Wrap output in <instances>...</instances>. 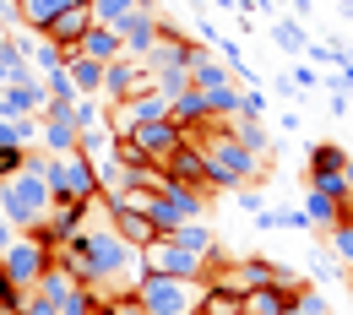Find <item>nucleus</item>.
I'll use <instances>...</instances> for the list:
<instances>
[{"label":"nucleus","mask_w":353,"mask_h":315,"mask_svg":"<svg viewBox=\"0 0 353 315\" xmlns=\"http://www.w3.org/2000/svg\"><path fill=\"white\" fill-rule=\"evenodd\" d=\"M54 267H65L82 288H109V294H136V283H141V250H131L114 223H88L77 239H65V245H54Z\"/></svg>","instance_id":"f257e3e1"},{"label":"nucleus","mask_w":353,"mask_h":315,"mask_svg":"<svg viewBox=\"0 0 353 315\" xmlns=\"http://www.w3.org/2000/svg\"><path fill=\"white\" fill-rule=\"evenodd\" d=\"M44 163H49V158H28V169H22V174H11V180L0 185V218H6L11 228H39L49 218L54 196H49Z\"/></svg>","instance_id":"f03ea898"},{"label":"nucleus","mask_w":353,"mask_h":315,"mask_svg":"<svg viewBox=\"0 0 353 315\" xmlns=\"http://www.w3.org/2000/svg\"><path fill=\"white\" fill-rule=\"evenodd\" d=\"M201 294H207V283H201V277H163V272H141L131 305L141 315H196Z\"/></svg>","instance_id":"7ed1b4c3"},{"label":"nucleus","mask_w":353,"mask_h":315,"mask_svg":"<svg viewBox=\"0 0 353 315\" xmlns=\"http://www.w3.org/2000/svg\"><path fill=\"white\" fill-rule=\"evenodd\" d=\"M201 152H207V180H212V196L218 190H239V185H266V158H256L250 147H239L234 131L228 136H212V141H201Z\"/></svg>","instance_id":"20e7f679"},{"label":"nucleus","mask_w":353,"mask_h":315,"mask_svg":"<svg viewBox=\"0 0 353 315\" xmlns=\"http://www.w3.org/2000/svg\"><path fill=\"white\" fill-rule=\"evenodd\" d=\"M49 174V196L54 201H92L103 185H98V163L88 152H65V158H49L44 163Z\"/></svg>","instance_id":"39448f33"},{"label":"nucleus","mask_w":353,"mask_h":315,"mask_svg":"<svg viewBox=\"0 0 353 315\" xmlns=\"http://www.w3.org/2000/svg\"><path fill=\"white\" fill-rule=\"evenodd\" d=\"M54 261V250H49L44 239L33 234V228H17V239L6 245V256H0V272L28 294V288H39V277H44V267Z\"/></svg>","instance_id":"423d86ee"},{"label":"nucleus","mask_w":353,"mask_h":315,"mask_svg":"<svg viewBox=\"0 0 353 315\" xmlns=\"http://www.w3.org/2000/svg\"><path fill=\"white\" fill-rule=\"evenodd\" d=\"M141 267H147V272H163V277H207V256L185 250L174 234H158V239L141 250Z\"/></svg>","instance_id":"0eeeda50"},{"label":"nucleus","mask_w":353,"mask_h":315,"mask_svg":"<svg viewBox=\"0 0 353 315\" xmlns=\"http://www.w3.org/2000/svg\"><path fill=\"white\" fill-rule=\"evenodd\" d=\"M158 88V71L141 60V54H120L103 65V98L120 103V98H136V92H152Z\"/></svg>","instance_id":"6e6552de"},{"label":"nucleus","mask_w":353,"mask_h":315,"mask_svg":"<svg viewBox=\"0 0 353 315\" xmlns=\"http://www.w3.org/2000/svg\"><path fill=\"white\" fill-rule=\"evenodd\" d=\"M158 169H163L174 185H185V190H201V196H212V180H207V152H201L196 141H179V147L163 158V163H158Z\"/></svg>","instance_id":"1a4fd4ad"},{"label":"nucleus","mask_w":353,"mask_h":315,"mask_svg":"<svg viewBox=\"0 0 353 315\" xmlns=\"http://www.w3.org/2000/svg\"><path fill=\"white\" fill-rule=\"evenodd\" d=\"M77 136H82V125L71 120V103H44V114H39V141H44L49 158L77 152Z\"/></svg>","instance_id":"9d476101"},{"label":"nucleus","mask_w":353,"mask_h":315,"mask_svg":"<svg viewBox=\"0 0 353 315\" xmlns=\"http://www.w3.org/2000/svg\"><path fill=\"white\" fill-rule=\"evenodd\" d=\"M92 22H98V17H92V0H71V6H65V11L49 22L44 39H49V44H60L65 54H71V49H82V39H88Z\"/></svg>","instance_id":"9b49d317"},{"label":"nucleus","mask_w":353,"mask_h":315,"mask_svg":"<svg viewBox=\"0 0 353 315\" xmlns=\"http://www.w3.org/2000/svg\"><path fill=\"white\" fill-rule=\"evenodd\" d=\"M114 33L125 39V54H141V60H147V49L158 44V33H163V17H158V11H152V0H147V6H136Z\"/></svg>","instance_id":"f8f14e48"},{"label":"nucleus","mask_w":353,"mask_h":315,"mask_svg":"<svg viewBox=\"0 0 353 315\" xmlns=\"http://www.w3.org/2000/svg\"><path fill=\"white\" fill-rule=\"evenodd\" d=\"M131 141L147 152V158H152V163H163V158L174 152L179 141H185V131H179L174 120L163 114V120H141V125H131Z\"/></svg>","instance_id":"ddd939ff"},{"label":"nucleus","mask_w":353,"mask_h":315,"mask_svg":"<svg viewBox=\"0 0 353 315\" xmlns=\"http://www.w3.org/2000/svg\"><path fill=\"white\" fill-rule=\"evenodd\" d=\"M49 92H44V77H22L11 88H0V114L6 120H22V114H44Z\"/></svg>","instance_id":"4468645a"},{"label":"nucleus","mask_w":353,"mask_h":315,"mask_svg":"<svg viewBox=\"0 0 353 315\" xmlns=\"http://www.w3.org/2000/svg\"><path fill=\"white\" fill-rule=\"evenodd\" d=\"M305 218H310V228H337L343 218H353V196H332V190H310L305 196Z\"/></svg>","instance_id":"2eb2a0df"},{"label":"nucleus","mask_w":353,"mask_h":315,"mask_svg":"<svg viewBox=\"0 0 353 315\" xmlns=\"http://www.w3.org/2000/svg\"><path fill=\"white\" fill-rule=\"evenodd\" d=\"M109 223H114V234H120L131 250H147V245L158 239L152 218H147V212H131V207H109Z\"/></svg>","instance_id":"dca6fc26"},{"label":"nucleus","mask_w":353,"mask_h":315,"mask_svg":"<svg viewBox=\"0 0 353 315\" xmlns=\"http://www.w3.org/2000/svg\"><path fill=\"white\" fill-rule=\"evenodd\" d=\"M65 71H71V82H77L82 98H103V65H98V60H88L82 49H71V54H65Z\"/></svg>","instance_id":"f3484780"},{"label":"nucleus","mask_w":353,"mask_h":315,"mask_svg":"<svg viewBox=\"0 0 353 315\" xmlns=\"http://www.w3.org/2000/svg\"><path fill=\"white\" fill-rule=\"evenodd\" d=\"M22 77H39V71L28 65V49H22V39L0 33V88H11V82H22Z\"/></svg>","instance_id":"a211bd4d"},{"label":"nucleus","mask_w":353,"mask_h":315,"mask_svg":"<svg viewBox=\"0 0 353 315\" xmlns=\"http://www.w3.org/2000/svg\"><path fill=\"white\" fill-rule=\"evenodd\" d=\"M82 54L98 60V65H109V60H120V54H125V39H120L114 28H103V22H92L88 39H82Z\"/></svg>","instance_id":"6ab92c4d"},{"label":"nucleus","mask_w":353,"mask_h":315,"mask_svg":"<svg viewBox=\"0 0 353 315\" xmlns=\"http://www.w3.org/2000/svg\"><path fill=\"white\" fill-rule=\"evenodd\" d=\"M71 0H17V22L28 28V33H49V22L65 11Z\"/></svg>","instance_id":"aec40b11"},{"label":"nucleus","mask_w":353,"mask_h":315,"mask_svg":"<svg viewBox=\"0 0 353 315\" xmlns=\"http://www.w3.org/2000/svg\"><path fill=\"white\" fill-rule=\"evenodd\" d=\"M228 131H234V141H239V147H250L256 158H266V152H272V131H266V120H239V114H234V120H228Z\"/></svg>","instance_id":"412c9836"},{"label":"nucleus","mask_w":353,"mask_h":315,"mask_svg":"<svg viewBox=\"0 0 353 315\" xmlns=\"http://www.w3.org/2000/svg\"><path fill=\"white\" fill-rule=\"evenodd\" d=\"M272 39H277L283 54H305V49H310L305 22H299V17H272Z\"/></svg>","instance_id":"4be33fe9"},{"label":"nucleus","mask_w":353,"mask_h":315,"mask_svg":"<svg viewBox=\"0 0 353 315\" xmlns=\"http://www.w3.org/2000/svg\"><path fill=\"white\" fill-rule=\"evenodd\" d=\"M77 288H82V283H77V277H71L65 267H54V261H49L44 277H39V294H44V299H54V305H65Z\"/></svg>","instance_id":"5701e85b"},{"label":"nucleus","mask_w":353,"mask_h":315,"mask_svg":"<svg viewBox=\"0 0 353 315\" xmlns=\"http://www.w3.org/2000/svg\"><path fill=\"white\" fill-rule=\"evenodd\" d=\"M174 239L185 245V250H196V256H212V250H218V234H212V228L201 223V218L179 223V228H174Z\"/></svg>","instance_id":"b1692460"},{"label":"nucleus","mask_w":353,"mask_h":315,"mask_svg":"<svg viewBox=\"0 0 353 315\" xmlns=\"http://www.w3.org/2000/svg\"><path fill=\"white\" fill-rule=\"evenodd\" d=\"M228 82H234V71H228V65H223V60H212V54H207V60H201V65H196V71H190V88H196V92H212V88H228Z\"/></svg>","instance_id":"393cba45"},{"label":"nucleus","mask_w":353,"mask_h":315,"mask_svg":"<svg viewBox=\"0 0 353 315\" xmlns=\"http://www.w3.org/2000/svg\"><path fill=\"white\" fill-rule=\"evenodd\" d=\"M28 65H33L39 77H49V71H60V65H65V49L49 44L44 33H39V39H33V49H28Z\"/></svg>","instance_id":"a878e982"},{"label":"nucleus","mask_w":353,"mask_h":315,"mask_svg":"<svg viewBox=\"0 0 353 315\" xmlns=\"http://www.w3.org/2000/svg\"><path fill=\"white\" fill-rule=\"evenodd\" d=\"M196 315H239V294H228V288H212V283H207V294H201Z\"/></svg>","instance_id":"bb28decb"},{"label":"nucleus","mask_w":353,"mask_h":315,"mask_svg":"<svg viewBox=\"0 0 353 315\" xmlns=\"http://www.w3.org/2000/svg\"><path fill=\"white\" fill-rule=\"evenodd\" d=\"M201 114H207V98H201L196 88L179 92L174 103H169V120H174V125H190V120H201Z\"/></svg>","instance_id":"cd10ccee"},{"label":"nucleus","mask_w":353,"mask_h":315,"mask_svg":"<svg viewBox=\"0 0 353 315\" xmlns=\"http://www.w3.org/2000/svg\"><path fill=\"white\" fill-rule=\"evenodd\" d=\"M136 6H147V0H92V17H98L103 28H120Z\"/></svg>","instance_id":"c85d7f7f"},{"label":"nucleus","mask_w":353,"mask_h":315,"mask_svg":"<svg viewBox=\"0 0 353 315\" xmlns=\"http://www.w3.org/2000/svg\"><path fill=\"white\" fill-rule=\"evenodd\" d=\"M44 92H49V103H77V98H82L65 65H60V71H49V77H44Z\"/></svg>","instance_id":"c756f323"},{"label":"nucleus","mask_w":353,"mask_h":315,"mask_svg":"<svg viewBox=\"0 0 353 315\" xmlns=\"http://www.w3.org/2000/svg\"><path fill=\"white\" fill-rule=\"evenodd\" d=\"M326 239H332V256H337L343 267H353V218H343L337 228H326Z\"/></svg>","instance_id":"7c9ffc66"},{"label":"nucleus","mask_w":353,"mask_h":315,"mask_svg":"<svg viewBox=\"0 0 353 315\" xmlns=\"http://www.w3.org/2000/svg\"><path fill=\"white\" fill-rule=\"evenodd\" d=\"M266 92L261 88H239V120H266Z\"/></svg>","instance_id":"2f4dec72"},{"label":"nucleus","mask_w":353,"mask_h":315,"mask_svg":"<svg viewBox=\"0 0 353 315\" xmlns=\"http://www.w3.org/2000/svg\"><path fill=\"white\" fill-rule=\"evenodd\" d=\"M310 272H315L321 283H348V267H343L337 256H310Z\"/></svg>","instance_id":"473e14b6"},{"label":"nucleus","mask_w":353,"mask_h":315,"mask_svg":"<svg viewBox=\"0 0 353 315\" xmlns=\"http://www.w3.org/2000/svg\"><path fill=\"white\" fill-rule=\"evenodd\" d=\"M158 92H163V98H169V103H174L179 92H190V71H158Z\"/></svg>","instance_id":"72a5a7b5"},{"label":"nucleus","mask_w":353,"mask_h":315,"mask_svg":"<svg viewBox=\"0 0 353 315\" xmlns=\"http://www.w3.org/2000/svg\"><path fill=\"white\" fill-rule=\"evenodd\" d=\"M71 120H77V125H98V120H103V103H98V98H77V103H71Z\"/></svg>","instance_id":"f704fd0d"},{"label":"nucleus","mask_w":353,"mask_h":315,"mask_svg":"<svg viewBox=\"0 0 353 315\" xmlns=\"http://www.w3.org/2000/svg\"><path fill=\"white\" fill-rule=\"evenodd\" d=\"M22 315H60V305H54V299H44L39 288H28V294H22Z\"/></svg>","instance_id":"c9c22d12"},{"label":"nucleus","mask_w":353,"mask_h":315,"mask_svg":"<svg viewBox=\"0 0 353 315\" xmlns=\"http://www.w3.org/2000/svg\"><path fill=\"white\" fill-rule=\"evenodd\" d=\"M11 310H22V288L0 272V315H11Z\"/></svg>","instance_id":"e433bc0d"},{"label":"nucleus","mask_w":353,"mask_h":315,"mask_svg":"<svg viewBox=\"0 0 353 315\" xmlns=\"http://www.w3.org/2000/svg\"><path fill=\"white\" fill-rule=\"evenodd\" d=\"M60 315H92V305H88V288H77L65 305H60Z\"/></svg>","instance_id":"4c0bfd02"},{"label":"nucleus","mask_w":353,"mask_h":315,"mask_svg":"<svg viewBox=\"0 0 353 315\" xmlns=\"http://www.w3.org/2000/svg\"><path fill=\"white\" fill-rule=\"evenodd\" d=\"M288 77H294V88H299V92H310V88H321V77H315V71H310V65H294V71H288Z\"/></svg>","instance_id":"58836bf2"},{"label":"nucleus","mask_w":353,"mask_h":315,"mask_svg":"<svg viewBox=\"0 0 353 315\" xmlns=\"http://www.w3.org/2000/svg\"><path fill=\"white\" fill-rule=\"evenodd\" d=\"M239 207H245V212H261V190H256V185H239Z\"/></svg>","instance_id":"ea45409f"},{"label":"nucleus","mask_w":353,"mask_h":315,"mask_svg":"<svg viewBox=\"0 0 353 315\" xmlns=\"http://www.w3.org/2000/svg\"><path fill=\"white\" fill-rule=\"evenodd\" d=\"M283 6H288V11H294V17H299V22H305L310 11H315V0H283Z\"/></svg>","instance_id":"a19ab883"},{"label":"nucleus","mask_w":353,"mask_h":315,"mask_svg":"<svg viewBox=\"0 0 353 315\" xmlns=\"http://www.w3.org/2000/svg\"><path fill=\"white\" fill-rule=\"evenodd\" d=\"M272 6L277 0H239V11H261V17H272Z\"/></svg>","instance_id":"79ce46f5"},{"label":"nucleus","mask_w":353,"mask_h":315,"mask_svg":"<svg viewBox=\"0 0 353 315\" xmlns=\"http://www.w3.org/2000/svg\"><path fill=\"white\" fill-rule=\"evenodd\" d=\"M11 239H17V228H11L6 218H0V256H6V245H11Z\"/></svg>","instance_id":"37998d69"},{"label":"nucleus","mask_w":353,"mask_h":315,"mask_svg":"<svg viewBox=\"0 0 353 315\" xmlns=\"http://www.w3.org/2000/svg\"><path fill=\"white\" fill-rule=\"evenodd\" d=\"M114 315H141V310H136V305H131V299H125V305H120V310H114Z\"/></svg>","instance_id":"c03bdc74"},{"label":"nucleus","mask_w":353,"mask_h":315,"mask_svg":"<svg viewBox=\"0 0 353 315\" xmlns=\"http://www.w3.org/2000/svg\"><path fill=\"white\" fill-rule=\"evenodd\" d=\"M343 180H348V196H353V158H348V169H343Z\"/></svg>","instance_id":"a18cd8bd"},{"label":"nucleus","mask_w":353,"mask_h":315,"mask_svg":"<svg viewBox=\"0 0 353 315\" xmlns=\"http://www.w3.org/2000/svg\"><path fill=\"white\" fill-rule=\"evenodd\" d=\"M288 315H310V310H305V305H294V310H288Z\"/></svg>","instance_id":"49530a36"},{"label":"nucleus","mask_w":353,"mask_h":315,"mask_svg":"<svg viewBox=\"0 0 353 315\" xmlns=\"http://www.w3.org/2000/svg\"><path fill=\"white\" fill-rule=\"evenodd\" d=\"M348 283H353V267H348Z\"/></svg>","instance_id":"de8ad7c7"},{"label":"nucleus","mask_w":353,"mask_h":315,"mask_svg":"<svg viewBox=\"0 0 353 315\" xmlns=\"http://www.w3.org/2000/svg\"><path fill=\"white\" fill-rule=\"evenodd\" d=\"M11 315H22V310H11Z\"/></svg>","instance_id":"09e8293b"}]
</instances>
